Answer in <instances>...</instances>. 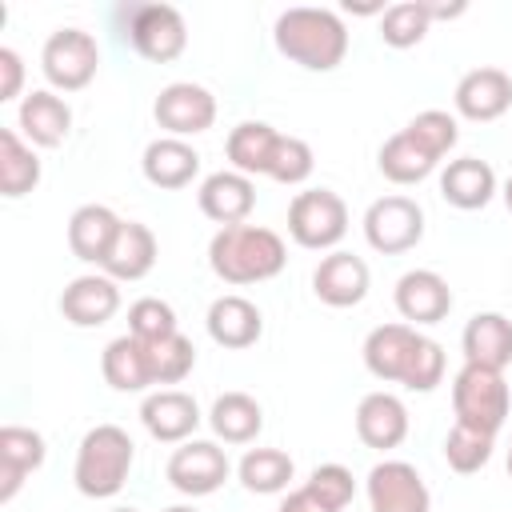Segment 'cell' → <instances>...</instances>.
Segmentation results:
<instances>
[{
    "label": "cell",
    "mask_w": 512,
    "mask_h": 512,
    "mask_svg": "<svg viewBox=\"0 0 512 512\" xmlns=\"http://www.w3.org/2000/svg\"><path fill=\"white\" fill-rule=\"evenodd\" d=\"M204 324H208V336H212L220 348H232V352L252 348V344L260 340V332H264L260 308H256L248 296H236V292L216 296V300L208 304Z\"/></svg>",
    "instance_id": "obj_21"
},
{
    "label": "cell",
    "mask_w": 512,
    "mask_h": 512,
    "mask_svg": "<svg viewBox=\"0 0 512 512\" xmlns=\"http://www.w3.org/2000/svg\"><path fill=\"white\" fill-rule=\"evenodd\" d=\"M228 472H232L228 452L216 440H184L168 456V468H164L168 484L180 496H212L228 480Z\"/></svg>",
    "instance_id": "obj_11"
},
{
    "label": "cell",
    "mask_w": 512,
    "mask_h": 512,
    "mask_svg": "<svg viewBox=\"0 0 512 512\" xmlns=\"http://www.w3.org/2000/svg\"><path fill=\"white\" fill-rule=\"evenodd\" d=\"M364 240L372 252L400 256L424 240V208L412 196H380L364 212Z\"/></svg>",
    "instance_id": "obj_9"
},
{
    "label": "cell",
    "mask_w": 512,
    "mask_h": 512,
    "mask_svg": "<svg viewBox=\"0 0 512 512\" xmlns=\"http://www.w3.org/2000/svg\"><path fill=\"white\" fill-rule=\"evenodd\" d=\"M452 104L464 120H476V124L500 120L512 108V76L504 68H472L460 76Z\"/></svg>",
    "instance_id": "obj_16"
},
{
    "label": "cell",
    "mask_w": 512,
    "mask_h": 512,
    "mask_svg": "<svg viewBox=\"0 0 512 512\" xmlns=\"http://www.w3.org/2000/svg\"><path fill=\"white\" fill-rule=\"evenodd\" d=\"M200 420L204 416H200L196 396H188L180 388H156L140 404V424L160 444H184V440H192V432L200 428Z\"/></svg>",
    "instance_id": "obj_13"
},
{
    "label": "cell",
    "mask_w": 512,
    "mask_h": 512,
    "mask_svg": "<svg viewBox=\"0 0 512 512\" xmlns=\"http://www.w3.org/2000/svg\"><path fill=\"white\" fill-rule=\"evenodd\" d=\"M40 184V156L32 144L16 136V128H0V192L8 200L28 196Z\"/></svg>",
    "instance_id": "obj_32"
},
{
    "label": "cell",
    "mask_w": 512,
    "mask_h": 512,
    "mask_svg": "<svg viewBox=\"0 0 512 512\" xmlns=\"http://www.w3.org/2000/svg\"><path fill=\"white\" fill-rule=\"evenodd\" d=\"M156 236H152V228L148 224H140V220H120V232H116V240H112V248H108V256H104V276H112L116 284L120 280H144L152 268H156Z\"/></svg>",
    "instance_id": "obj_23"
},
{
    "label": "cell",
    "mask_w": 512,
    "mask_h": 512,
    "mask_svg": "<svg viewBox=\"0 0 512 512\" xmlns=\"http://www.w3.org/2000/svg\"><path fill=\"white\" fill-rule=\"evenodd\" d=\"M276 512H332V508H324L308 488H296V492H288V496L280 500Z\"/></svg>",
    "instance_id": "obj_42"
},
{
    "label": "cell",
    "mask_w": 512,
    "mask_h": 512,
    "mask_svg": "<svg viewBox=\"0 0 512 512\" xmlns=\"http://www.w3.org/2000/svg\"><path fill=\"white\" fill-rule=\"evenodd\" d=\"M136 464V444L120 424H96L84 432L72 464L76 492L88 500H108L128 484V472Z\"/></svg>",
    "instance_id": "obj_4"
},
{
    "label": "cell",
    "mask_w": 512,
    "mask_h": 512,
    "mask_svg": "<svg viewBox=\"0 0 512 512\" xmlns=\"http://www.w3.org/2000/svg\"><path fill=\"white\" fill-rule=\"evenodd\" d=\"M428 28H432V20H428L420 0L388 4L384 16H380V40L388 48H412V44H420L428 36Z\"/></svg>",
    "instance_id": "obj_34"
},
{
    "label": "cell",
    "mask_w": 512,
    "mask_h": 512,
    "mask_svg": "<svg viewBox=\"0 0 512 512\" xmlns=\"http://www.w3.org/2000/svg\"><path fill=\"white\" fill-rule=\"evenodd\" d=\"M312 168H316V156H312L308 140L280 132L276 152H272V164H268V176H272L276 184H304V180L312 176Z\"/></svg>",
    "instance_id": "obj_39"
},
{
    "label": "cell",
    "mask_w": 512,
    "mask_h": 512,
    "mask_svg": "<svg viewBox=\"0 0 512 512\" xmlns=\"http://www.w3.org/2000/svg\"><path fill=\"white\" fill-rule=\"evenodd\" d=\"M236 476H240V484H244L248 492H256V496H276V492H284L288 480L296 476V464H292V456L280 452V448H248V452L240 456V464H236Z\"/></svg>",
    "instance_id": "obj_33"
},
{
    "label": "cell",
    "mask_w": 512,
    "mask_h": 512,
    "mask_svg": "<svg viewBox=\"0 0 512 512\" xmlns=\"http://www.w3.org/2000/svg\"><path fill=\"white\" fill-rule=\"evenodd\" d=\"M24 88V60L16 48H0V100H16Z\"/></svg>",
    "instance_id": "obj_41"
},
{
    "label": "cell",
    "mask_w": 512,
    "mask_h": 512,
    "mask_svg": "<svg viewBox=\"0 0 512 512\" xmlns=\"http://www.w3.org/2000/svg\"><path fill=\"white\" fill-rule=\"evenodd\" d=\"M452 412H456V424L496 436L512 412V392L504 384V372L464 364L452 376Z\"/></svg>",
    "instance_id": "obj_5"
},
{
    "label": "cell",
    "mask_w": 512,
    "mask_h": 512,
    "mask_svg": "<svg viewBox=\"0 0 512 512\" xmlns=\"http://www.w3.org/2000/svg\"><path fill=\"white\" fill-rule=\"evenodd\" d=\"M348 232V204L332 188L296 192L288 204V236L312 252H336Z\"/></svg>",
    "instance_id": "obj_7"
},
{
    "label": "cell",
    "mask_w": 512,
    "mask_h": 512,
    "mask_svg": "<svg viewBox=\"0 0 512 512\" xmlns=\"http://www.w3.org/2000/svg\"><path fill=\"white\" fill-rule=\"evenodd\" d=\"M508 476H512V448H508Z\"/></svg>",
    "instance_id": "obj_47"
},
{
    "label": "cell",
    "mask_w": 512,
    "mask_h": 512,
    "mask_svg": "<svg viewBox=\"0 0 512 512\" xmlns=\"http://www.w3.org/2000/svg\"><path fill=\"white\" fill-rule=\"evenodd\" d=\"M196 204L208 220H216L220 228L228 224H244L248 212L256 208V184L252 176L236 172V168H220L212 176L200 180V192H196Z\"/></svg>",
    "instance_id": "obj_17"
},
{
    "label": "cell",
    "mask_w": 512,
    "mask_h": 512,
    "mask_svg": "<svg viewBox=\"0 0 512 512\" xmlns=\"http://www.w3.org/2000/svg\"><path fill=\"white\" fill-rule=\"evenodd\" d=\"M272 40L280 56L308 72H332L348 56V28L328 8H284L276 16Z\"/></svg>",
    "instance_id": "obj_3"
},
{
    "label": "cell",
    "mask_w": 512,
    "mask_h": 512,
    "mask_svg": "<svg viewBox=\"0 0 512 512\" xmlns=\"http://www.w3.org/2000/svg\"><path fill=\"white\" fill-rule=\"evenodd\" d=\"M500 196H504V204H508V212H512V176L504 180V192H500Z\"/></svg>",
    "instance_id": "obj_44"
},
{
    "label": "cell",
    "mask_w": 512,
    "mask_h": 512,
    "mask_svg": "<svg viewBox=\"0 0 512 512\" xmlns=\"http://www.w3.org/2000/svg\"><path fill=\"white\" fill-rule=\"evenodd\" d=\"M120 16H124L120 36L152 64H168L188 48V24L172 4H128L120 8Z\"/></svg>",
    "instance_id": "obj_6"
},
{
    "label": "cell",
    "mask_w": 512,
    "mask_h": 512,
    "mask_svg": "<svg viewBox=\"0 0 512 512\" xmlns=\"http://www.w3.org/2000/svg\"><path fill=\"white\" fill-rule=\"evenodd\" d=\"M208 264L224 284H260L284 272L288 248L264 224H228L208 240Z\"/></svg>",
    "instance_id": "obj_2"
},
{
    "label": "cell",
    "mask_w": 512,
    "mask_h": 512,
    "mask_svg": "<svg viewBox=\"0 0 512 512\" xmlns=\"http://www.w3.org/2000/svg\"><path fill=\"white\" fill-rule=\"evenodd\" d=\"M100 68V44L84 28H56L40 48V72L60 92H80Z\"/></svg>",
    "instance_id": "obj_8"
},
{
    "label": "cell",
    "mask_w": 512,
    "mask_h": 512,
    "mask_svg": "<svg viewBox=\"0 0 512 512\" xmlns=\"http://www.w3.org/2000/svg\"><path fill=\"white\" fill-rule=\"evenodd\" d=\"M396 312L404 316V324L420 328V324H440L452 312V288L440 272L432 268H412L396 280Z\"/></svg>",
    "instance_id": "obj_14"
},
{
    "label": "cell",
    "mask_w": 512,
    "mask_h": 512,
    "mask_svg": "<svg viewBox=\"0 0 512 512\" xmlns=\"http://www.w3.org/2000/svg\"><path fill=\"white\" fill-rule=\"evenodd\" d=\"M424 4V12H428V20H452V16H460L468 4L464 0H456V4H432V0H420Z\"/></svg>",
    "instance_id": "obj_43"
},
{
    "label": "cell",
    "mask_w": 512,
    "mask_h": 512,
    "mask_svg": "<svg viewBox=\"0 0 512 512\" xmlns=\"http://www.w3.org/2000/svg\"><path fill=\"white\" fill-rule=\"evenodd\" d=\"M44 456L48 448L36 428H24V424L0 428V504H8L20 492V484L44 464Z\"/></svg>",
    "instance_id": "obj_20"
},
{
    "label": "cell",
    "mask_w": 512,
    "mask_h": 512,
    "mask_svg": "<svg viewBox=\"0 0 512 512\" xmlns=\"http://www.w3.org/2000/svg\"><path fill=\"white\" fill-rule=\"evenodd\" d=\"M356 436L376 452H392L408 436V408L396 392H368L356 404Z\"/></svg>",
    "instance_id": "obj_19"
},
{
    "label": "cell",
    "mask_w": 512,
    "mask_h": 512,
    "mask_svg": "<svg viewBox=\"0 0 512 512\" xmlns=\"http://www.w3.org/2000/svg\"><path fill=\"white\" fill-rule=\"evenodd\" d=\"M440 196L460 208V212H476L496 196V172L488 160L480 156H460L448 160V168L440 172Z\"/></svg>",
    "instance_id": "obj_26"
},
{
    "label": "cell",
    "mask_w": 512,
    "mask_h": 512,
    "mask_svg": "<svg viewBox=\"0 0 512 512\" xmlns=\"http://www.w3.org/2000/svg\"><path fill=\"white\" fill-rule=\"evenodd\" d=\"M364 368L384 384L432 392L444 380V348L412 324H380L364 336Z\"/></svg>",
    "instance_id": "obj_1"
},
{
    "label": "cell",
    "mask_w": 512,
    "mask_h": 512,
    "mask_svg": "<svg viewBox=\"0 0 512 512\" xmlns=\"http://www.w3.org/2000/svg\"><path fill=\"white\" fill-rule=\"evenodd\" d=\"M144 180L156 188H188L200 172V152L180 136H156L140 156Z\"/></svg>",
    "instance_id": "obj_25"
},
{
    "label": "cell",
    "mask_w": 512,
    "mask_h": 512,
    "mask_svg": "<svg viewBox=\"0 0 512 512\" xmlns=\"http://www.w3.org/2000/svg\"><path fill=\"white\" fill-rule=\"evenodd\" d=\"M116 232H120V216L108 204H80L68 216V248L84 264H104Z\"/></svg>",
    "instance_id": "obj_27"
},
{
    "label": "cell",
    "mask_w": 512,
    "mask_h": 512,
    "mask_svg": "<svg viewBox=\"0 0 512 512\" xmlns=\"http://www.w3.org/2000/svg\"><path fill=\"white\" fill-rule=\"evenodd\" d=\"M164 512H196L192 504H172V508H164Z\"/></svg>",
    "instance_id": "obj_45"
},
{
    "label": "cell",
    "mask_w": 512,
    "mask_h": 512,
    "mask_svg": "<svg viewBox=\"0 0 512 512\" xmlns=\"http://www.w3.org/2000/svg\"><path fill=\"white\" fill-rule=\"evenodd\" d=\"M408 132H412L436 160H444V156L456 148V140H460V124H456V116L444 112V108H424V112H416V116L408 120Z\"/></svg>",
    "instance_id": "obj_38"
},
{
    "label": "cell",
    "mask_w": 512,
    "mask_h": 512,
    "mask_svg": "<svg viewBox=\"0 0 512 512\" xmlns=\"http://www.w3.org/2000/svg\"><path fill=\"white\" fill-rule=\"evenodd\" d=\"M304 488H308L324 508H332V512H344V508L352 504V496H356V480H352V472H348L344 464H316L312 476L304 480Z\"/></svg>",
    "instance_id": "obj_40"
},
{
    "label": "cell",
    "mask_w": 512,
    "mask_h": 512,
    "mask_svg": "<svg viewBox=\"0 0 512 512\" xmlns=\"http://www.w3.org/2000/svg\"><path fill=\"white\" fill-rule=\"evenodd\" d=\"M492 444H496V436L464 428V424H452L448 436H444V460H448L452 472L472 476V472H480L492 460Z\"/></svg>",
    "instance_id": "obj_35"
},
{
    "label": "cell",
    "mask_w": 512,
    "mask_h": 512,
    "mask_svg": "<svg viewBox=\"0 0 512 512\" xmlns=\"http://www.w3.org/2000/svg\"><path fill=\"white\" fill-rule=\"evenodd\" d=\"M460 348H464V364L504 372L512 364V320L504 312H476L464 324Z\"/></svg>",
    "instance_id": "obj_24"
},
{
    "label": "cell",
    "mask_w": 512,
    "mask_h": 512,
    "mask_svg": "<svg viewBox=\"0 0 512 512\" xmlns=\"http://www.w3.org/2000/svg\"><path fill=\"white\" fill-rule=\"evenodd\" d=\"M108 512H136V508H108Z\"/></svg>",
    "instance_id": "obj_46"
},
{
    "label": "cell",
    "mask_w": 512,
    "mask_h": 512,
    "mask_svg": "<svg viewBox=\"0 0 512 512\" xmlns=\"http://www.w3.org/2000/svg\"><path fill=\"white\" fill-rule=\"evenodd\" d=\"M172 332H180V328H176V312H172L168 300H160V296H140V300L128 308V336H136V340H144V344H156V340H164V336H172Z\"/></svg>",
    "instance_id": "obj_37"
},
{
    "label": "cell",
    "mask_w": 512,
    "mask_h": 512,
    "mask_svg": "<svg viewBox=\"0 0 512 512\" xmlns=\"http://www.w3.org/2000/svg\"><path fill=\"white\" fill-rule=\"evenodd\" d=\"M276 140L280 132L264 120H240L232 132H228V160L236 172L244 176H268V164H272V152H276Z\"/></svg>",
    "instance_id": "obj_31"
},
{
    "label": "cell",
    "mask_w": 512,
    "mask_h": 512,
    "mask_svg": "<svg viewBox=\"0 0 512 512\" xmlns=\"http://www.w3.org/2000/svg\"><path fill=\"white\" fill-rule=\"evenodd\" d=\"M436 164H440V160H436L408 128L392 132V136L380 144V152H376V168H380L384 180H392V184H420L424 176H432Z\"/></svg>",
    "instance_id": "obj_30"
},
{
    "label": "cell",
    "mask_w": 512,
    "mask_h": 512,
    "mask_svg": "<svg viewBox=\"0 0 512 512\" xmlns=\"http://www.w3.org/2000/svg\"><path fill=\"white\" fill-rule=\"evenodd\" d=\"M16 124H20V132L28 136L32 148H60L72 132V108L56 92L40 88V92H28L20 100Z\"/></svg>",
    "instance_id": "obj_22"
},
{
    "label": "cell",
    "mask_w": 512,
    "mask_h": 512,
    "mask_svg": "<svg viewBox=\"0 0 512 512\" xmlns=\"http://www.w3.org/2000/svg\"><path fill=\"white\" fill-rule=\"evenodd\" d=\"M120 308V288L112 276L104 272H88V276H76L68 280V288L60 292V312L68 324L76 328H100L116 316Z\"/></svg>",
    "instance_id": "obj_18"
},
{
    "label": "cell",
    "mask_w": 512,
    "mask_h": 512,
    "mask_svg": "<svg viewBox=\"0 0 512 512\" xmlns=\"http://www.w3.org/2000/svg\"><path fill=\"white\" fill-rule=\"evenodd\" d=\"M148 364H152V384H180L196 368V348L184 332H172L148 344Z\"/></svg>",
    "instance_id": "obj_36"
},
{
    "label": "cell",
    "mask_w": 512,
    "mask_h": 512,
    "mask_svg": "<svg viewBox=\"0 0 512 512\" xmlns=\"http://www.w3.org/2000/svg\"><path fill=\"white\" fill-rule=\"evenodd\" d=\"M152 116L156 124L168 132V136H200L216 124V96L204 88V84H192V80H176V84H164L156 92V104H152Z\"/></svg>",
    "instance_id": "obj_10"
},
{
    "label": "cell",
    "mask_w": 512,
    "mask_h": 512,
    "mask_svg": "<svg viewBox=\"0 0 512 512\" xmlns=\"http://www.w3.org/2000/svg\"><path fill=\"white\" fill-rule=\"evenodd\" d=\"M100 372H104V384L116 388V392H144V388H152L148 344L128 336V332L108 340V348L100 356Z\"/></svg>",
    "instance_id": "obj_28"
},
{
    "label": "cell",
    "mask_w": 512,
    "mask_h": 512,
    "mask_svg": "<svg viewBox=\"0 0 512 512\" xmlns=\"http://www.w3.org/2000/svg\"><path fill=\"white\" fill-rule=\"evenodd\" d=\"M364 492H368L372 512H432V492H428L424 476L416 472V464H408V460L372 464Z\"/></svg>",
    "instance_id": "obj_12"
},
{
    "label": "cell",
    "mask_w": 512,
    "mask_h": 512,
    "mask_svg": "<svg viewBox=\"0 0 512 512\" xmlns=\"http://www.w3.org/2000/svg\"><path fill=\"white\" fill-rule=\"evenodd\" d=\"M208 424H212L216 440H224V444H252L264 428V408L248 392H220L212 400Z\"/></svg>",
    "instance_id": "obj_29"
},
{
    "label": "cell",
    "mask_w": 512,
    "mask_h": 512,
    "mask_svg": "<svg viewBox=\"0 0 512 512\" xmlns=\"http://www.w3.org/2000/svg\"><path fill=\"white\" fill-rule=\"evenodd\" d=\"M372 272L356 252H328L312 272V292L328 308H356L368 296Z\"/></svg>",
    "instance_id": "obj_15"
}]
</instances>
